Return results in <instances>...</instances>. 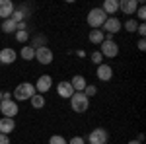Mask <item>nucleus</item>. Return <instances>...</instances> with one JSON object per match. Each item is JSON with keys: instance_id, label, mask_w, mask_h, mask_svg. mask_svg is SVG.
I'll return each instance as SVG.
<instances>
[{"instance_id": "20", "label": "nucleus", "mask_w": 146, "mask_h": 144, "mask_svg": "<svg viewBox=\"0 0 146 144\" xmlns=\"http://www.w3.org/2000/svg\"><path fill=\"white\" fill-rule=\"evenodd\" d=\"M20 56H22L23 60H33L35 58V49L31 45H25V47H22V51H20Z\"/></svg>"}, {"instance_id": "23", "label": "nucleus", "mask_w": 146, "mask_h": 144, "mask_svg": "<svg viewBox=\"0 0 146 144\" xmlns=\"http://www.w3.org/2000/svg\"><path fill=\"white\" fill-rule=\"evenodd\" d=\"M25 18H27V16H25V12H23L22 8H16V10H14V14H12V16H10V20H14V22H16V23L23 22Z\"/></svg>"}, {"instance_id": "34", "label": "nucleus", "mask_w": 146, "mask_h": 144, "mask_svg": "<svg viewBox=\"0 0 146 144\" xmlns=\"http://www.w3.org/2000/svg\"><path fill=\"white\" fill-rule=\"evenodd\" d=\"M4 100H12V94H10V92H4Z\"/></svg>"}, {"instance_id": "5", "label": "nucleus", "mask_w": 146, "mask_h": 144, "mask_svg": "<svg viewBox=\"0 0 146 144\" xmlns=\"http://www.w3.org/2000/svg\"><path fill=\"white\" fill-rule=\"evenodd\" d=\"M100 53L101 56H107V58H115L119 55V43H115L113 39H105L100 45Z\"/></svg>"}, {"instance_id": "31", "label": "nucleus", "mask_w": 146, "mask_h": 144, "mask_svg": "<svg viewBox=\"0 0 146 144\" xmlns=\"http://www.w3.org/2000/svg\"><path fill=\"white\" fill-rule=\"evenodd\" d=\"M136 47H138V51H146V41H144V39H138Z\"/></svg>"}, {"instance_id": "35", "label": "nucleus", "mask_w": 146, "mask_h": 144, "mask_svg": "<svg viewBox=\"0 0 146 144\" xmlns=\"http://www.w3.org/2000/svg\"><path fill=\"white\" fill-rule=\"evenodd\" d=\"M129 144H142V142H138V140H129Z\"/></svg>"}, {"instance_id": "24", "label": "nucleus", "mask_w": 146, "mask_h": 144, "mask_svg": "<svg viewBox=\"0 0 146 144\" xmlns=\"http://www.w3.org/2000/svg\"><path fill=\"white\" fill-rule=\"evenodd\" d=\"M16 41H18V43H27V41H29V31H27V29H22V31H16Z\"/></svg>"}, {"instance_id": "18", "label": "nucleus", "mask_w": 146, "mask_h": 144, "mask_svg": "<svg viewBox=\"0 0 146 144\" xmlns=\"http://www.w3.org/2000/svg\"><path fill=\"white\" fill-rule=\"evenodd\" d=\"M88 41L94 45H101L105 41V33L101 31V29H92L90 33H88Z\"/></svg>"}, {"instance_id": "26", "label": "nucleus", "mask_w": 146, "mask_h": 144, "mask_svg": "<svg viewBox=\"0 0 146 144\" xmlns=\"http://www.w3.org/2000/svg\"><path fill=\"white\" fill-rule=\"evenodd\" d=\"M135 14H136L135 20H140V23H144V20H146V8H144V4H140V6H138V10H136Z\"/></svg>"}, {"instance_id": "22", "label": "nucleus", "mask_w": 146, "mask_h": 144, "mask_svg": "<svg viewBox=\"0 0 146 144\" xmlns=\"http://www.w3.org/2000/svg\"><path fill=\"white\" fill-rule=\"evenodd\" d=\"M123 27L129 31V33H136V27H138V22H136L135 18H129L127 22L123 23Z\"/></svg>"}, {"instance_id": "4", "label": "nucleus", "mask_w": 146, "mask_h": 144, "mask_svg": "<svg viewBox=\"0 0 146 144\" xmlns=\"http://www.w3.org/2000/svg\"><path fill=\"white\" fill-rule=\"evenodd\" d=\"M0 113L2 117H8V119H14L18 113H20V107L14 100H2L0 101Z\"/></svg>"}, {"instance_id": "7", "label": "nucleus", "mask_w": 146, "mask_h": 144, "mask_svg": "<svg viewBox=\"0 0 146 144\" xmlns=\"http://www.w3.org/2000/svg\"><path fill=\"white\" fill-rule=\"evenodd\" d=\"M33 86H35V92L43 96V94H47L49 90L53 88V78L49 76V74H41V76L37 78V82H35Z\"/></svg>"}, {"instance_id": "21", "label": "nucleus", "mask_w": 146, "mask_h": 144, "mask_svg": "<svg viewBox=\"0 0 146 144\" xmlns=\"http://www.w3.org/2000/svg\"><path fill=\"white\" fill-rule=\"evenodd\" d=\"M29 101H31L33 109H43V107H45V96H41V94H35Z\"/></svg>"}, {"instance_id": "3", "label": "nucleus", "mask_w": 146, "mask_h": 144, "mask_svg": "<svg viewBox=\"0 0 146 144\" xmlns=\"http://www.w3.org/2000/svg\"><path fill=\"white\" fill-rule=\"evenodd\" d=\"M70 109L74 113H86L90 109V100L82 94V92H74L70 98Z\"/></svg>"}, {"instance_id": "1", "label": "nucleus", "mask_w": 146, "mask_h": 144, "mask_svg": "<svg viewBox=\"0 0 146 144\" xmlns=\"http://www.w3.org/2000/svg\"><path fill=\"white\" fill-rule=\"evenodd\" d=\"M35 94L37 92H35V86L31 82H22V84H18L16 90L12 92V98H14V101H29Z\"/></svg>"}, {"instance_id": "8", "label": "nucleus", "mask_w": 146, "mask_h": 144, "mask_svg": "<svg viewBox=\"0 0 146 144\" xmlns=\"http://www.w3.org/2000/svg\"><path fill=\"white\" fill-rule=\"evenodd\" d=\"M109 142V134L103 129H94L88 134V144H107Z\"/></svg>"}, {"instance_id": "30", "label": "nucleus", "mask_w": 146, "mask_h": 144, "mask_svg": "<svg viewBox=\"0 0 146 144\" xmlns=\"http://www.w3.org/2000/svg\"><path fill=\"white\" fill-rule=\"evenodd\" d=\"M136 33L140 35V39H144V35H146V25H144V23H138V27H136Z\"/></svg>"}, {"instance_id": "6", "label": "nucleus", "mask_w": 146, "mask_h": 144, "mask_svg": "<svg viewBox=\"0 0 146 144\" xmlns=\"http://www.w3.org/2000/svg\"><path fill=\"white\" fill-rule=\"evenodd\" d=\"M121 29H123V23H121L119 18H115V16H109V18L105 20V23L101 25V31H103V33H109V35L119 33Z\"/></svg>"}, {"instance_id": "10", "label": "nucleus", "mask_w": 146, "mask_h": 144, "mask_svg": "<svg viewBox=\"0 0 146 144\" xmlns=\"http://www.w3.org/2000/svg\"><path fill=\"white\" fill-rule=\"evenodd\" d=\"M140 6V0H119V10L127 14V16H133Z\"/></svg>"}, {"instance_id": "32", "label": "nucleus", "mask_w": 146, "mask_h": 144, "mask_svg": "<svg viewBox=\"0 0 146 144\" xmlns=\"http://www.w3.org/2000/svg\"><path fill=\"white\" fill-rule=\"evenodd\" d=\"M0 144H10V136L8 134H0Z\"/></svg>"}, {"instance_id": "29", "label": "nucleus", "mask_w": 146, "mask_h": 144, "mask_svg": "<svg viewBox=\"0 0 146 144\" xmlns=\"http://www.w3.org/2000/svg\"><path fill=\"white\" fill-rule=\"evenodd\" d=\"M68 144H86V138L84 136H72L68 140Z\"/></svg>"}, {"instance_id": "12", "label": "nucleus", "mask_w": 146, "mask_h": 144, "mask_svg": "<svg viewBox=\"0 0 146 144\" xmlns=\"http://www.w3.org/2000/svg\"><path fill=\"white\" fill-rule=\"evenodd\" d=\"M56 94L62 98V100H70L72 98V94H74V90L70 86V82L68 80H62V82H58L56 84Z\"/></svg>"}, {"instance_id": "33", "label": "nucleus", "mask_w": 146, "mask_h": 144, "mask_svg": "<svg viewBox=\"0 0 146 144\" xmlns=\"http://www.w3.org/2000/svg\"><path fill=\"white\" fill-rule=\"evenodd\" d=\"M22 29H27V23H25V22H20V23H18V31H22Z\"/></svg>"}, {"instance_id": "9", "label": "nucleus", "mask_w": 146, "mask_h": 144, "mask_svg": "<svg viewBox=\"0 0 146 144\" xmlns=\"http://www.w3.org/2000/svg\"><path fill=\"white\" fill-rule=\"evenodd\" d=\"M35 60H37V62H41V64H51V62H53V51H51V49H49V47H37V49H35Z\"/></svg>"}, {"instance_id": "28", "label": "nucleus", "mask_w": 146, "mask_h": 144, "mask_svg": "<svg viewBox=\"0 0 146 144\" xmlns=\"http://www.w3.org/2000/svg\"><path fill=\"white\" fill-rule=\"evenodd\" d=\"M90 58H92V62H96L98 66H100L101 62H103V56H101V53H100V51H94V53L90 55Z\"/></svg>"}, {"instance_id": "36", "label": "nucleus", "mask_w": 146, "mask_h": 144, "mask_svg": "<svg viewBox=\"0 0 146 144\" xmlns=\"http://www.w3.org/2000/svg\"><path fill=\"white\" fill-rule=\"evenodd\" d=\"M4 100V92H2V90H0V101Z\"/></svg>"}, {"instance_id": "25", "label": "nucleus", "mask_w": 146, "mask_h": 144, "mask_svg": "<svg viewBox=\"0 0 146 144\" xmlns=\"http://www.w3.org/2000/svg\"><path fill=\"white\" fill-rule=\"evenodd\" d=\"M82 94H84V96L90 100V98H94V96L98 94V86H94V84H88V86L84 88V92H82Z\"/></svg>"}, {"instance_id": "14", "label": "nucleus", "mask_w": 146, "mask_h": 144, "mask_svg": "<svg viewBox=\"0 0 146 144\" xmlns=\"http://www.w3.org/2000/svg\"><path fill=\"white\" fill-rule=\"evenodd\" d=\"M14 10H16V6L12 0H0V18L2 20H8L14 14Z\"/></svg>"}, {"instance_id": "13", "label": "nucleus", "mask_w": 146, "mask_h": 144, "mask_svg": "<svg viewBox=\"0 0 146 144\" xmlns=\"http://www.w3.org/2000/svg\"><path fill=\"white\" fill-rule=\"evenodd\" d=\"M16 58H18V53H16L12 47H4V49L0 51V62H2V64H14Z\"/></svg>"}, {"instance_id": "2", "label": "nucleus", "mask_w": 146, "mask_h": 144, "mask_svg": "<svg viewBox=\"0 0 146 144\" xmlns=\"http://www.w3.org/2000/svg\"><path fill=\"white\" fill-rule=\"evenodd\" d=\"M107 18H109V16L101 10V8H92V10L88 12V16H86V22H88V25H90L92 29H101V25L105 23Z\"/></svg>"}, {"instance_id": "27", "label": "nucleus", "mask_w": 146, "mask_h": 144, "mask_svg": "<svg viewBox=\"0 0 146 144\" xmlns=\"http://www.w3.org/2000/svg\"><path fill=\"white\" fill-rule=\"evenodd\" d=\"M49 144H68V140L64 136H60V134H53V136L49 138Z\"/></svg>"}, {"instance_id": "16", "label": "nucleus", "mask_w": 146, "mask_h": 144, "mask_svg": "<svg viewBox=\"0 0 146 144\" xmlns=\"http://www.w3.org/2000/svg\"><path fill=\"white\" fill-rule=\"evenodd\" d=\"M70 86H72L74 92H84V88L88 86V82H86V78L82 76V74H76V76H72V80H70Z\"/></svg>"}, {"instance_id": "11", "label": "nucleus", "mask_w": 146, "mask_h": 144, "mask_svg": "<svg viewBox=\"0 0 146 144\" xmlns=\"http://www.w3.org/2000/svg\"><path fill=\"white\" fill-rule=\"evenodd\" d=\"M96 76H98L100 82H109L113 78V68L109 64H105V62H101L100 66L96 68Z\"/></svg>"}, {"instance_id": "15", "label": "nucleus", "mask_w": 146, "mask_h": 144, "mask_svg": "<svg viewBox=\"0 0 146 144\" xmlns=\"http://www.w3.org/2000/svg\"><path fill=\"white\" fill-rule=\"evenodd\" d=\"M16 129V121L14 119H8V117H2L0 119V134H8L10 136V133Z\"/></svg>"}, {"instance_id": "19", "label": "nucleus", "mask_w": 146, "mask_h": 144, "mask_svg": "<svg viewBox=\"0 0 146 144\" xmlns=\"http://www.w3.org/2000/svg\"><path fill=\"white\" fill-rule=\"evenodd\" d=\"M0 27H2L4 33H16L18 31V23L14 22V20H10V18L8 20H2V25Z\"/></svg>"}, {"instance_id": "17", "label": "nucleus", "mask_w": 146, "mask_h": 144, "mask_svg": "<svg viewBox=\"0 0 146 144\" xmlns=\"http://www.w3.org/2000/svg\"><path fill=\"white\" fill-rule=\"evenodd\" d=\"M101 10L105 12L107 16H115L119 12V0H105L103 6H101Z\"/></svg>"}]
</instances>
